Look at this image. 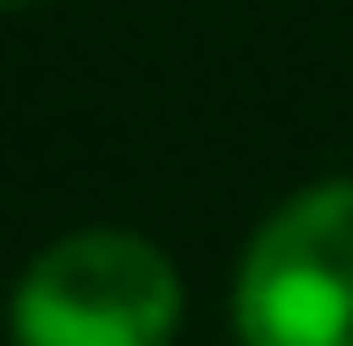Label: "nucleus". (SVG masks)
<instances>
[{
    "label": "nucleus",
    "mask_w": 353,
    "mask_h": 346,
    "mask_svg": "<svg viewBox=\"0 0 353 346\" xmlns=\"http://www.w3.org/2000/svg\"><path fill=\"white\" fill-rule=\"evenodd\" d=\"M181 271L143 233H68L15 286V346H173Z\"/></svg>",
    "instance_id": "f257e3e1"
},
{
    "label": "nucleus",
    "mask_w": 353,
    "mask_h": 346,
    "mask_svg": "<svg viewBox=\"0 0 353 346\" xmlns=\"http://www.w3.org/2000/svg\"><path fill=\"white\" fill-rule=\"evenodd\" d=\"M241 346H353V181L285 196L241 271H233Z\"/></svg>",
    "instance_id": "f03ea898"
}]
</instances>
